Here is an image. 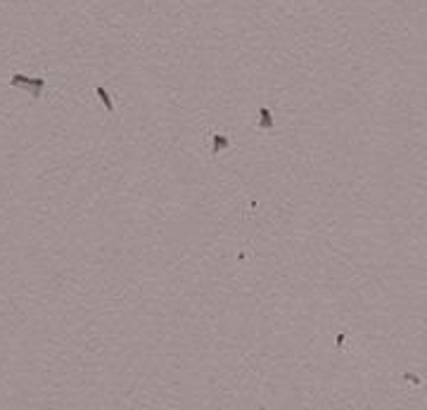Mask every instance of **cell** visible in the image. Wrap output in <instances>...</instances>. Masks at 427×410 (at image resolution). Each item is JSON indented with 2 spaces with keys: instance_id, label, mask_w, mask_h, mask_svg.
<instances>
[{
  "instance_id": "cell-1",
  "label": "cell",
  "mask_w": 427,
  "mask_h": 410,
  "mask_svg": "<svg viewBox=\"0 0 427 410\" xmlns=\"http://www.w3.org/2000/svg\"><path fill=\"white\" fill-rule=\"evenodd\" d=\"M10 85H15V88H22L29 93L31 100H38L40 93H43V88H45V78H31V76H24V74H12L10 78Z\"/></svg>"
},
{
  "instance_id": "cell-2",
  "label": "cell",
  "mask_w": 427,
  "mask_h": 410,
  "mask_svg": "<svg viewBox=\"0 0 427 410\" xmlns=\"http://www.w3.org/2000/svg\"><path fill=\"white\" fill-rule=\"evenodd\" d=\"M228 147H230V140H228V135H223V133H216V135H214V142H211V155H221V152H225Z\"/></svg>"
},
{
  "instance_id": "cell-3",
  "label": "cell",
  "mask_w": 427,
  "mask_h": 410,
  "mask_svg": "<svg viewBox=\"0 0 427 410\" xmlns=\"http://www.w3.org/2000/svg\"><path fill=\"white\" fill-rule=\"evenodd\" d=\"M259 128L261 131H271L273 128V114L268 107H259Z\"/></svg>"
},
{
  "instance_id": "cell-4",
  "label": "cell",
  "mask_w": 427,
  "mask_h": 410,
  "mask_svg": "<svg viewBox=\"0 0 427 410\" xmlns=\"http://www.w3.org/2000/svg\"><path fill=\"white\" fill-rule=\"evenodd\" d=\"M95 95H98V100L105 105V109L112 114V112H114V102H112V97H109L107 90H105V88H95Z\"/></svg>"
}]
</instances>
